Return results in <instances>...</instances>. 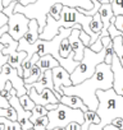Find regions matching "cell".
<instances>
[{"mask_svg":"<svg viewBox=\"0 0 123 130\" xmlns=\"http://www.w3.org/2000/svg\"><path fill=\"white\" fill-rule=\"evenodd\" d=\"M112 124H113L114 126H117L119 130H123V119H122V117H117V119H114V120L112 121Z\"/></svg>","mask_w":123,"mask_h":130,"instance_id":"cell-35","label":"cell"},{"mask_svg":"<svg viewBox=\"0 0 123 130\" xmlns=\"http://www.w3.org/2000/svg\"><path fill=\"white\" fill-rule=\"evenodd\" d=\"M51 70H53V80H54V93L60 101V97L63 96L61 87H69L73 84L71 80V74L61 65H58Z\"/></svg>","mask_w":123,"mask_h":130,"instance_id":"cell-8","label":"cell"},{"mask_svg":"<svg viewBox=\"0 0 123 130\" xmlns=\"http://www.w3.org/2000/svg\"><path fill=\"white\" fill-rule=\"evenodd\" d=\"M112 70H113V89L115 91L117 94L123 97V67L120 65L118 57L113 56V61H112Z\"/></svg>","mask_w":123,"mask_h":130,"instance_id":"cell-11","label":"cell"},{"mask_svg":"<svg viewBox=\"0 0 123 130\" xmlns=\"http://www.w3.org/2000/svg\"><path fill=\"white\" fill-rule=\"evenodd\" d=\"M122 41H123V38H122Z\"/></svg>","mask_w":123,"mask_h":130,"instance_id":"cell-47","label":"cell"},{"mask_svg":"<svg viewBox=\"0 0 123 130\" xmlns=\"http://www.w3.org/2000/svg\"><path fill=\"white\" fill-rule=\"evenodd\" d=\"M41 73H42V72H41V69L37 67L36 64H35V65H32L31 69H30V74H28V77L23 79L24 84H32V83H35V82L40 78Z\"/></svg>","mask_w":123,"mask_h":130,"instance_id":"cell-21","label":"cell"},{"mask_svg":"<svg viewBox=\"0 0 123 130\" xmlns=\"http://www.w3.org/2000/svg\"><path fill=\"white\" fill-rule=\"evenodd\" d=\"M110 4L113 8V14L115 17L123 15V0H110Z\"/></svg>","mask_w":123,"mask_h":130,"instance_id":"cell-26","label":"cell"},{"mask_svg":"<svg viewBox=\"0 0 123 130\" xmlns=\"http://www.w3.org/2000/svg\"><path fill=\"white\" fill-rule=\"evenodd\" d=\"M30 19L22 13H12L8 17V33L16 40L19 41L28 29Z\"/></svg>","mask_w":123,"mask_h":130,"instance_id":"cell-6","label":"cell"},{"mask_svg":"<svg viewBox=\"0 0 123 130\" xmlns=\"http://www.w3.org/2000/svg\"><path fill=\"white\" fill-rule=\"evenodd\" d=\"M47 117H49V122L46 125L47 130H53L54 127H66L72 121L80 122L82 125L85 120L82 110L72 108L60 102L55 110H51L47 112Z\"/></svg>","mask_w":123,"mask_h":130,"instance_id":"cell-4","label":"cell"},{"mask_svg":"<svg viewBox=\"0 0 123 130\" xmlns=\"http://www.w3.org/2000/svg\"><path fill=\"white\" fill-rule=\"evenodd\" d=\"M58 105H59V103H49V105H46L45 107H46L47 111H51V110H55V108L58 107Z\"/></svg>","mask_w":123,"mask_h":130,"instance_id":"cell-40","label":"cell"},{"mask_svg":"<svg viewBox=\"0 0 123 130\" xmlns=\"http://www.w3.org/2000/svg\"><path fill=\"white\" fill-rule=\"evenodd\" d=\"M0 107H2V108H8V107H10L9 101H8L5 97L2 96V92H0Z\"/></svg>","mask_w":123,"mask_h":130,"instance_id":"cell-34","label":"cell"},{"mask_svg":"<svg viewBox=\"0 0 123 130\" xmlns=\"http://www.w3.org/2000/svg\"><path fill=\"white\" fill-rule=\"evenodd\" d=\"M30 86H31V87H33L37 92H41V91H44V89H46V88H49V89L54 91L53 70H51V69H49V70L42 72V73H41V75H40V78H39L35 83H32V84H30Z\"/></svg>","mask_w":123,"mask_h":130,"instance_id":"cell-12","label":"cell"},{"mask_svg":"<svg viewBox=\"0 0 123 130\" xmlns=\"http://www.w3.org/2000/svg\"><path fill=\"white\" fill-rule=\"evenodd\" d=\"M91 2H92V0H91Z\"/></svg>","mask_w":123,"mask_h":130,"instance_id":"cell-48","label":"cell"},{"mask_svg":"<svg viewBox=\"0 0 123 130\" xmlns=\"http://www.w3.org/2000/svg\"><path fill=\"white\" fill-rule=\"evenodd\" d=\"M123 36H117L113 38V50L115 56L118 57L120 65L123 67V41H122Z\"/></svg>","mask_w":123,"mask_h":130,"instance_id":"cell-19","label":"cell"},{"mask_svg":"<svg viewBox=\"0 0 123 130\" xmlns=\"http://www.w3.org/2000/svg\"><path fill=\"white\" fill-rule=\"evenodd\" d=\"M89 130H103V126H100L99 124H91Z\"/></svg>","mask_w":123,"mask_h":130,"instance_id":"cell-39","label":"cell"},{"mask_svg":"<svg viewBox=\"0 0 123 130\" xmlns=\"http://www.w3.org/2000/svg\"><path fill=\"white\" fill-rule=\"evenodd\" d=\"M4 9V5H3V0H0V12H3Z\"/></svg>","mask_w":123,"mask_h":130,"instance_id":"cell-44","label":"cell"},{"mask_svg":"<svg viewBox=\"0 0 123 130\" xmlns=\"http://www.w3.org/2000/svg\"><path fill=\"white\" fill-rule=\"evenodd\" d=\"M108 33H109V36H110L112 38H114V37H117V36H123L122 32L117 29V27L114 26V23H110V26H109V28H108Z\"/></svg>","mask_w":123,"mask_h":130,"instance_id":"cell-29","label":"cell"},{"mask_svg":"<svg viewBox=\"0 0 123 130\" xmlns=\"http://www.w3.org/2000/svg\"><path fill=\"white\" fill-rule=\"evenodd\" d=\"M5 24H8V15H5L3 12H0V28Z\"/></svg>","mask_w":123,"mask_h":130,"instance_id":"cell-37","label":"cell"},{"mask_svg":"<svg viewBox=\"0 0 123 130\" xmlns=\"http://www.w3.org/2000/svg\"><path fill=\"white\" fill-rule=\"evenodd\" d=\"M89 27H90V31H91L94 35L100 36V33H101V31H103V22H101V19H100L99 13H96V14L92 15V19H91Z\"/></svg>","mask_w":123,"mask_h":130,"instance_id":"cell-20","label":"cell"},{"mask_svg":"<svg viewBox=\"0 0 123 130\" xmlns=\"http://www.w3.org/2000/svg\"><path fill=\"white\" fill-rule=\"evenodd\" d=\"M40 37L39 33V22L37 19H30V24H28V29L24 33V36L22 37L27 43H35Z\"/></svg>","mask_w":123,"mask_h":130,"instance_id":"cell-16","label":"cell"},{"mask_svg":"<svg viewBox=\"0 0 123 130\" xmlns=\"http://www.w3.org/2000/svg\"><path fill=\"white\" fill-rule=\"evenodd\" d=\"M80 29H82V26L80 23H76L75 27L72 28V33L69 35L68 40L71 42V47L72 51L75 52V60L76 61H81L83 57V51H85V45L82 42V40L80 38Z\"/></svg>","mask_w":123,"mask_h":130,"instance_id":"cell-10","label":"cell"},{"mask_svg":"<svg viewBox=\"0 0 123 130\" xmlns=\"http://www.w3.org/2000/svg\"><path fill=\"white\" fill-rule=\"evenodd\" d=\"M26 88H27V93L30 94L31 100L35 102V105H41V106H46L49 103H59V98L55 96L54 91L46 88L41 92H37L33 87H31L30 84H26Z\"/></svg>","mask_w":123,"mask_h":130,"instance_id":"cell-9","label":"cell"},{"mask_svg":"<svg viewBox=\"0 0 123 130\" xmlns=\"http://www.w3.org/2000/svg\"><path fill=\"white\" fill-rule=\"evenodd\" d=\"M53 130H66V127H54Z\"/></svg>","mask_w":123,"mask_h":130,"instance_id":"cell-45","label":"cell"},{"mask_svg":"<svg viewBox=\"0 0 123 130\" xmlns=\"http://www.w3.org/2000/svg\"><path fill=\"white\" fill-rule=\"evenodd\" d=\"M66 130H81V124L76 122V121H72L66 126Z\"/></svg>","mask_w":123,"mask_h":130,"instance_id":"cell-33","label":"cell"},{"mask_svg":"<svg viewBox=\"0 0 123 130\" xmlns=\"http://www.w3.org/2000/svg\"><path fill=\"white\" fill-rule=\"evenodd\" d=\"M105 55H106L105 47L101 51H99V52H95L90 47H85L82 60L77 65V68L71 73L72 83L73 84H78V83L89 79L90 77H92V74L96 70V67L100 62H104Z\"/></svg>","mask_w":123,"mask_h":130,"instance_id":"cell-3","label":"cell"},{"mask_svg":"<svg viewBox=\"0 0 123 130\" xmlns=\"http://www.w3.org/2000/svg\"><path fill=\"white\" fill-rule=\"evenodd\" d=\"M19 102H21L22 107H23L26 111H32V110H33V107L36 106V105H35V102L31 100V97H30V94H28V93H26V94L21 96V97H19Z\"/></svg>","mask_w":123,"mask_h":130,"instance_id":"cell-25","label":"cell"},{"mask_svg":"<svg viewBox=\"0 0 123 130\" xmlns=\"http://www.w3.org/2000/svg\"><path fill=\"white\" fill-rule=\"evenodd\" d=\"M80 38L82 40V42H83V45H85L86 47H89V46H90L91 37H90V35H87L83 29H80Z\"/></svg>","mask_w":123,"mask_h":130,"instance_id":"cell-30","label":"cell"},{"mask_svg":"<svg viewBox=\"0 0 123 130\" xmlns=\"http://www.w3.org/2000/svg\"><path fill=\"white\" fill-rule=\"evenodd\" d=\"M10 80L13 88L17 91V96L21 97L23 94H26L28 91L26 88V84L23 82V78H21L17 73V69L10 67V65L7 62L5 65H3L0 68V91H2L5 86V83Z\"/></svg>","mask_w":123,"mask_h":130,"instance_id":"cell-5","label":"cell"},{"mask_svg":"<svg viewBox=\"0 0 123 130\" xmlns=\"http://www.w3.org/2000/svg\"><path fill=\"white\" fill-rule=\"evenodd\" d=\"M8 59H9V55H4L2 52V50H0V68L8 62Z\"/></svg>","mask_w":123,"mask_h":130,"instance_id":"cell-36","label":"cell"},{"mask_svg":"<svg viewBox=\"0 0 123 130\" xmlns=\"http://www.w3.org/2000/svg\"><path fill=\"white\" fill-rule=\"evenodd\" d=\"M12 88H13V86H12V82H10V80H8V82L5 83L4 88H3L2 91H0V92H2V96H3V97H5L7 100H9V97L12 96V93H10Z\"/></svg>","mask_w":123,"mask_h":130,"instance_id":"cell-28","label":"cell"},{"mask_svg":"<svg viewBox=\"0 0 123 130\" xmlns=\"http://www.w3.org/2000/svg\"><path fill=\"white\" fill-rule=\"evenodd\" d=\"M71 52H72V47H71V42H69V40H68V37H67V38H64L63 41L60 42L59 54H60V56L63 57V59H67Z\"/></svg>","mask_w":123,"mask_h":130,"instance_id":"cell-23","label":"cell"},{"mask_svg":"<svg viewBox=\"0 0 123 130\" xmlns=\"http://www.w3.org/2000/svg\"><path fill=\"white\" fill-rule=\"evenodd\" d=\"M30 130H35V129H33V127H32V129H30Z\"/></svg>","mask_w":123,"mask_h":130,"instance_id":"cell-46","label":"cell"},{"mask_svg":"<svg viewBox=\"0 0 123 130\" xmlns=\"http://www.w3.org/2000/svg\"><path fill=\"white\" fill-rule=\"evenodd\" d=\"M97 2L100 4H108V3H110V0H97Z\"/></svg>","mask_w":123,"mask_h":130,"instance_id":"cell-43","label":"cell"},{"mask_svg":"<svg viewBox=\"0 0 123 130\" xmlns=\"http://www.w3.org/2000/svg\"><path fill=\"white\" fill-rule=\"evenodd\" d=\"M90 48H91V50H94L95 52H99V51H101V50L104 48L101 40H100V38L97 37V40H96V41H95V42H94V43H92V45L90 46Z\"/></svg>","mask_w":123,"mask_h":130,"instance_id":"cell-31","label":"cell"},{"mask_svg":"<svg viewBox=\"0 0 123 130\" xmlns=\"http://www.w3.org/2000/svg\"><path fill=\"white\" fill-rule=\"evenodd\" d=\"M96 96L99 100V106L96 108L97 115L100 116V126H105L112 124V121L117 117L123 119V97L117 94L113 88L103 91H96Z\"/></svg>","mask_w":123,"mask_h":130,"instance_id":"cell-2","label":"cell"},{"mask_svg":"<svg viewBox=\"0 0 123 130\" xmlns=\"http://www.w3.org/2000/svg\"><path fill=\"white\" fill-rule=\"evenodd\" d=\"M36 65L41 69V72H45V70H49V69H53V68L58 67V65H60V64L53 55L46 54V55L40 56V59L37 60Z\"/></svg>","mask_w":123,"mask_h":130,"instance_id":"cell-17","label":"cell"},{"mask_svg":"<svg viewBox=\"0 0 123 130\" xmlns=\"http://www.w3.org/2000/svg\"><path fill=\"white\" fill-rule=\"evenodd\" d=\"M0 43L4 45V47L2 48V52L4 55H16L18 52L19 41H16L8 32H5L2 37H0Z\"/></svg>","mask_w":123,"mask_h":130,"instance_id":"cell-14","label":"cell"},{"mask_svg":"<svg viewBox=\"0 0 123 130\" xmlns=\"http://www.w3.org/2000/svg\"><path fill=\"white\" fill-rule=\"evenodd\" d=\"M114 26H115V27H117V29H118V31H120V32H122V35H123V15H118V17H115Z\"/></svg>","mask_w":123,"mask_h":130,"instance_id":"cell-32","label":"cell"},{"mask_svg":"<svg viewBox=\"0 0 123 130\" xmlns=\"http://www.w3.org/2000/svg\"><path fill=\"white\" fill-rule=\"evenodd\" d=\"M83 124L81 125V130H89L91 124H100V116L97 115L96 111L92 110H87L83 112Z\"/></svg>","mask_w":123,"mask_h":130,"instance_id":"cell-18","label":"cell"},{"mask_svg":"<svg viewBox=\"0 0 123 130\" xmlns=\"http://www.w3.org/2000/svg\"><path fill=\"white\" fill-rule=\"evenodd\" d=\"M10 93H12V96L9 97L8 101H9L10 106L17 111V121L21 124L22 130H30V129H32V127H33V124H32V121H31L32 111H26V110L22 107V105H21V102H19V97L17 96V91H16L14 88H12Z\"/></svg>","mask_w":123,"mask_h":130,"instance_id":"cell-7","label":"cell"},{"mask_svg":"<svg viewBox=\"0 0 123 130\" xmlns=\"http://www.w3.org/2000/svg\"><path fill=\"white\" fill-rule=\"evenodd\" d=\"M47 112H49V111L46 110L45 106L36 105V106L33 107V110H32V115H31V121H32V124H33L37 119H40V117H42V116H46Z\"/></svg>","mask_w":123,"mask_h":130,"instance_id":"cell-22","label":"cell"},{"mask_svg":"<svg viewBox=\"0 0 123 130\" xmlns=\"http://www.w3.org/2000/svg\"><path fill=\"white\" fill-rule=\"evenodd\" d=\"M60 103H63V105H66V106H69V107H72V108H80V110H82L83 112L89 110V107L85 105V102L82 101V98L78 97V96H73V94H72V96L63 94V96L60 97Z\"/></svg>","mask_w":123,"mask_h":130,"instance_id":"cell-15","label":"cell"},{"mask_svg":"<svg viewBox=\"0 0 123 130\" xmlns=\"http://www.w3.org/2000/svg\"><path fill=\"white\" fill-rule=\"evenodd\" d=\"M99 15H100V19L103 22V31H101V36H109L108 33V28L110 26V19L114 15L113 14V8H112V4L108 3V4H101L100 9H99Z\"/></svg>","mask_w":123,"mask_h":130,"instance_id":"cell-13","label":"cell"},{"mask_svg":"<svg viewBox=\"0 0 123 130\" xmlns=\"http://www.w3.org/2000/svg\"><path fill=\"white\" fill-rule=\"evenodd\" d=\"M113 79L114 77H113L112 65L100 62L96 67V70L92 74V77H90L89 79L78 84H72L69 87H61V92H63V94H68V96L73 94V96L81 97L85 105L89 107V110L96 111L99 106L96 91L99 89L106 91V89L113 88Z\"/></svg>","mask_w":123,"mask_h":130,"instance_id":"cell-1","label":"cell"},{"mask_svg":"<svg viewBox=\"0 0 123 130\" xmlns=\"http://www.w3.org/2000/svg\"><path fill=\"white\" fill-rule=\"evenodd\" d=\"M3 121H4V130H22V126L18 121H13V120H9L7 117H3Z\"/></svg>","mask_w":123,"mask_h":130,"instance_id":"cell-27","label":"cell"},{"mask_svg":"<svg viewBox=\"0 0 123 130\" xmlns=\"http://www.w3.org/2000/svg\"><path fill=\"white\" fill-rule=\"evenodd\" d=\"M18 3H21L22 5H28V4L36 3V0H21V2H18Z\"/></svg>","mask_w":123,"mask_h":130,"instance_id":"cell-41","label":"cell"},{"mask_svg":"<svg viewBox=\"0 0 123 130\" xmlns=\"http://www.w3.org/2000/svg\"><path fill=\"white\" fill-rule=\"evenodd\" d=\"M103 130H119L117 126H114L113 124H108V125H105L104 127H103Z\"/></svg>","mask_w":123,"mask_h":130,"instance_id":"cell-38","label":"cell"},{"mask_svg":"<svg viewBox=\"0 0 123 130\" xmlns=\"http://www.w3.org/2000/svg\"><path fill=\"white\" fill-rule=\"evenodd\" d=\"M61 12H63V4H61V3H55V4H53L50 7L47 14H50L55 21H58L61 17Z\"/></svg>","mask_w":123,"mask_h":130,"instance_id":"cell-24","label":"cell"},{"mask_svg":"<svg viewBox=\"0 0 123 130\" xmlns=\"http://www.w3.org/2000/svg\"><path fill=\"white\" fill-rule=\"evenodd\" d=\"M12 2H21V0H3V5H4V8L8 7Z\"/></svg>","mask_w":123,"mask_h":130,"instance_id":"cell-42","label":"cell"}]
</instances>
